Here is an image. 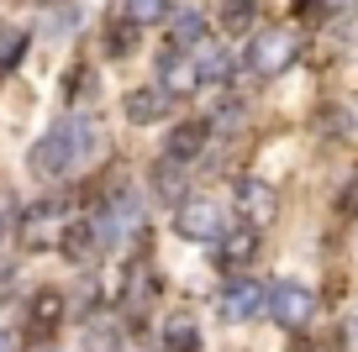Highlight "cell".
Here are the masks:
<instances>
[{"label":"cell","instance_id":"484cf974","mask_svg":"<svg viewBox=\"0 0 358 352\" xmlns=\"http://www.w3.org/2000/svg\"><path fill=\"white\" fill-rule=\"evenodd\" d=\"M0 352H11V337H6V331H0Z\"/></svg>","mask_w":358,"mask_h":352},{"label":"cell","instance_id":"9a60e30c","mask_svg":"<svg viewBox=\"0 0 358 352\" xmlns=\"http://www.w3.org/2000/svg\"><path fill=\"white\" fill-rule=\"evenodd\" d=\"M201 37H206V16L195 11V6L174 11V22H169V43H174V47H195Z\"/></svg>","mask_w":358,"mask_h":352},{"label":"cell","instance_id":"ba28073f","mask_svg":"<svg viewBox=\"0 0 358 352\" xmlns=\"http://www.w3.org/2000/svg\"><path fill=\"white\" fill-rule=\"evenodd\" d=\"M64 316H69V300L58 295V289H37V295L27 300V331H32V337H53V331L64 326Z\"/></svg>","mask_w":358,"mask_h":352},{"label":"cell","instance_id":"d6986e66","mask_svg":"<svg viewBox=\"0 0 358 352\" xmlns=\"http://www.w3.org/2000/svg\"><path fill=\"white\" fill-rule=\"evenodd\" d=\"M185 163H174V158H164V163L153 168V195L164 200H179V189H185V174H179Z\"/></svg>","mask_w":358,"mask_h":352},{"label":"cell","instance_id":"8992f818","mask_svg":"<svg viewBox=\"0 0 358 352\" xmlns=\"http://www.w3.org/2000/svg\"><path fill=\"white\" fill-rule=\"evenodd\" d=\"M237 210H243V226H268V221L280 216V195L264 184V179H243L237 184Z\"/></svg>","mask_w":358,"mask_h":352},{"label":"cell","instance_id":"d4e9b609","mask_svg":"<svg viewBox=\"0 0 358 352\" xmlns=\"http://www.w3.org/2000/svg\"><path fill=\"white\" fill-rule=\"evenodd\" d=\"M11 274H16V268H11V263H0V300L11 295Z\"/></svg>","mask_w":358,"mask_h":352},{"label":"cell","instance_id":"ffe728a7","mask_svg":"<svg viewBox=\"0 0 358 352\" xmlns=\"http://www.w3.org/2000/svg\"><path fill=\"white\" fill-rule=\"evenodd\" d=\"M164 352H201V337H195L190 321H169V331H164Z\"/></svg>","mask_w":358,"mask_h":352},{"label":"cell","instance_id":"277c9868","mask_svg":"<svg viewBox=\"0 0 358 352\" xmlns=\"http://www.w3.org/2000/svg\"><path fill=\"white\" fill-rule=\"evenodd\" d=\"M174 231L185 242H216L227 231V216L216 200H179V216H174Z\"/></svg>","mask_w":358,"mask_h":352},{"label":"cell","instance_id":"3957f363","mask_svg":"<svg viewBox=\"0 0 358 352\" xmlns=\"http://www.w3.org/2000/svg\"><path fill=\"white\" fill-rule=\"evenodd\" d=\"M69 231V205L64 200H43V205H32L22 216V242L27 253H43V247H58Z\"/></svg>","mask_w":358,"mask_h":352},{"label":"cell","instance_id":"cb8c5ba5","mask_svg":"<svg viewBox=\"0 0 358 352\" xmlns=\"http://www.w3.org/2000/svg\"><path fill=\"white\" fill-rule=\"evenodd\" d=\"M343 342H348V352H358V316H348V326H343Z\"/></svg>","mask_w":358,"mask_h":352},{"label":"cell","instance_id":"ac0fdd59","mask_svg":"<svg viewBox=\"0 0 358 352\" xmlns=\"http://www.w3.org/2000/svg\"><path fill=\"white\" fill-rule=\"evenodd\" d=\"M195 74H201V85H211V79H227L232 74V58L222 53V47H206V43H195Z\"/></svg>","mask_w":358,"mask_h":352},{"label":"cell","instance_id":"4316f807","mask_svg":"<svg viewBox=\"0 0 358 352\" xmlns=\"http://www.w3.org/2000/svg\"><path fill=\"white\" fill-rule=\"evenodd\" d=\"M327 6H348V0H327Z\"/></svg>","mask_w":358,"mask_h":352},{"label":"cell","instance_id":"30bf717a","mask_svg":"<svg viewBox=\"0 0 358 352\" xmlns=\"http://www.w3.org/2000/svg\"><path fill=\"white\" fill-rule=\"evenodd\" d=\"M158 89H164V95H174V100L195 95V89H201V74H195V58H179V53H169L164 64H158Z\"/></svg>","mask_w":358,"mask_h":352},{"label":"cell","instance_id":"7a4b0ae2","mask_svg":"<svg viewBox=\"0 0 358 352\" xmlns=\"http://www.w3.org/2000/svg\"><path fill=\"white\" fill-rule=\"evenodd\" d=\"M290 64H295V37L285 32V27H264V32H253V43H248V68H253L258 79L285 74Z\"/></svg>","mask_w":358,"mask_h":352},{"label":"cell","instance_id":"8fae6325","mask_svg":"<svg viewBox=\"0 0 358 352\" xmlns=\"http://www.w3.org/2000/svg\"><path fill=\"white\" fill-rule=\"evenodd\" d=\"M153 295H158L153 268H148V263H132V268H127V279H122V310H127V316H143V310L153 305Z\"/></svg>","mask_w":358,"mask_h":352},{"label":"cell","instance_id":"2e32d148","mask_svg":"<svg viewBox=\"0 0 358 352\" xmlns=\"http://www.w3.org/2000/svg\"><path fill=\"white\" fill-rule=\"evenodd\" d=\"M58 247H64L74 263H85V258L101 247V237H95V221H69V231H64V242H58Z\"/></svg>","mask_w":358,"mask_h":352},{"label":"cell","instance_id":"7c38bea8","mask_svg":"<svg viewBox=\"0 0 358 352\" xmlns=\"http://www.w3.org/2000/svg\"><path fill=\"white\" fill-rule=\"evenodd\" d=\"M206 137H211V126L206 122H179L174 132H169V158H174V163H190V158H201L206 153Z\"/></svg>","mask_w":358,"mask_h":352},{"label":"cell","instance_id":"e0dca14e","mask_svg":"<svg viewBox=\"0 0 358 352\" xmlns=\"http://www.w3.org/2000/svg\"><path fill=\"white\" fill-rule=\"evenodd\" d=\"M216 22H222L227 32H253L258 0H222V6H216Z\"/></svg>","mask_w":358,"mask_h":352},{"label":"cell","instance_id":"5b68a950","mask_svg":"<svg viewBox=\"0 0 358 352\" xmlns=\"http://www.w3.org/2000/svg\"><path fill=\"white\" fill-rule=\"evenodd\" d=\"M268 316H274V321H280V326H306V321H311L316 316V295H311V289H306V284H295V279H285V284H274V289H268Z\"/></svg>","mask_w":358,"mask_h":352},{"label":"cell","instance_id":"44dd1931","mask_svg":"<svg viewBox=\"0 0 358 352\" xmlns=\"http://www.w3.org/2000/svg\"><path fill=\"white\" fill-rule=\"evenodd\" d=\"M169 16V0H127V22L148 27V22H164Z\"/></svg>","mask_w":358,"mask_h":352},{"label":"cell","instance_id":"7402d4cb","mask_svg":"<svg viewBox=\"0 0 358 352\" xmlns=\"http://www.w3.org/2000/svg\"><path fill=\"white\" fill-rule=\"evenodd\" d=\"M132 47H137V27H132V22L106 27V53H111V58H127Z\"/></svg>","mask_w":358,"mask_h":352},{"label":"cell","instance_id":"603a6c76","mask_svg":"<svg viewBox=\"0 0 358 352\" xmlns=\"http://www.w3.org/2000/svg\"><path fill=\"white\" fill-rule=\"evenodd\" d=\"M337 210H343V216H358V174L337 189Z\"/></svg>","mask_w":358,"mask_h":352},{"label":"cell","instance_id":"5bb4252c","mask_svg":"<svg viewBox=\"0 0 358 352\" xmlns=\"http://www.w3.org/2000/svg\"><path fill=\"white\" fill-rule=\"evenodd\" d=\"M164 110H169V95H164V89H132V95H127V122H132V126L158 122Z\"/></svg>","mask_w":358,"mask_h":352},{"label":"cell","instance_id":"52a82bcc","mask_svg":"<svg viewBox=\"0 0 358 352\" xmlns=\"http://www.w3.org/2000/svg\"><path fill=\"white\" fill-rule=\"evenodd\" d=\"M253 258H258V231L253 226H227L222 237H216V263H222L227 274H243Z\"/></svg>","mask_w":358,"mask_h":352},{"label":"cell","instance_id":"9c48e42d","mask_svg":"<svg viewBox=\"0 0 358 352\" xmlns=\"http://www.w3.org/2000/svg\"><path fill=\"white\" fill-rule=\"evenodd\" d=\"M264 305H268V289L253 284V279H232V284L222 289V316L227 321H253Z\"/></svg>","mask_w":358,"mask_h":352},{"label":"cell","instance_id":"6da1fadb","mask_svg":"<svg viewBox=\"0 0 358 352\" xmlns=\"http://www.w3.org/2000/svg\"><path fill=\"white\" fill-rule=\"evenodd\" d=\"M90 147H95V122H90V116H64V122L32 147V168L48 174V179H64L69 168H79L90 158Z\"/></svg>","mask_w":358,"mask_h":352},{"label":"cell","instance_id":"4fadbf2b","mask_svg":"<svg viewBox=\"0 0 358 352\" xmlns=\"http://www.w3.org/2000/svg\"><path fill=\"white\" fill-rule=\"evenodd\" d=\"M122 326L111 316H90L85 321V337H79V352H122Z\"/></svg>","mask_w":358,"mask_h":352}]
</instances>
